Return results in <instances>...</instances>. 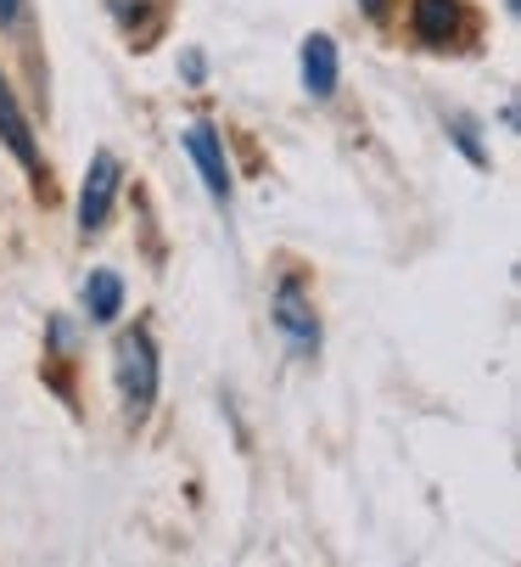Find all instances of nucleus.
Wrapping results in <instances>:
<instances>
[{
  "label": "nucleus",
  "mask_w": 521,
  "mask_h": 567,
  "mask_svg": "<svg viewBox=\"0 0 521 567\" xmlns=\"http://www.w3.org/2000/svg\"><path fill=\"white\" fill-rule=\"evenodd\" d=\"M113 360H118V393H124V411L140 422L152 404H157V349H152V338L146 332H124L118 338V349H113Z\"/></svg>",
  "instance_id": "1"
},
{
  "label": "nucleus",
  "mask_w": 521,
  "mask_h": 567,
  "mask_svg": "<svg viewBox=\"0 0 521 567\" xmlns=\"http://www.w3.org/2000/svg\"><path fill=\"white\" fill-rule=\"evenodd\" d=\"M118 186H124V164H118V157L102 146V152L91 157V169H84V186H79V230H84V236L107 225Z\"/></svg>",
  "instance_id": "2"
},
{
  "label": "nucleus",
  "mask_w": 521,
  "mask_h": 567,
  "mask_svg": "<svg viewBox=\"0 0 521 567\" xmlns=\"http://www.w3.org/2000/svg\"><path fill=\"white\" fill-rule=\"evenodd\" d=\"M186 152H191V164H197V175H202L208 197H213V203H230V164H225V141H219V130H213L208 118H197V124L186 130Z\"/></svg>",
  "instance_id": "3"
},
{
  "label": "nucleus",
  "mask_w": 521,
  "mask_h": 567,
  "mask_svg": "<svg viewBox=\"0 0 521 567\" xmlns=\"http://www.w3.org/2000/svg\"><path fill=\"white\" fill-rule=\"evenodd\" d=\"M275 327H281V338L298 354H314L320 349V320H314V309H309V298H303V287L292 276L275 287Z\"/></svg>",
  "instance_id": "4"
},
{
  "label": "nucleus",
  "mask_w": 521,
  "mask_h": 567,
  "mask_svg": "<svg viewBox=\"0 0 521 567\" xmlns=\"http://www.w3.org/2000/svg\"><path fill=\"white\" fill-rule=\"evenodd\" d=\"M0 141H7V152L40 181V146H34V130H29V118H23V102H18L12 85H7V73H0Z\"/></svg>",
  "instance_id": "5"
},
{
  "label": "nucleus",
  "mask_w": 521,
  "mask_h": 567,
  "mask_svg": "<svg viewBox=\"0 0 521 567\" xmlns=\"http://www.w3.org/2000/svg\"><path fill=\"white\" fill-rule=\"evenodd\" d=\"M460 23H466V7L460 0H415V12H409V34L420 40V45H449L455 34H460Z\"/></svg>",
  "instance_id": "6"
},
{
  "label": "nucleus",
  "mask_w": 521,
  "mask_h": 567,
  "mask_svg": "<svg viewBox=\"0 0 521 567\" xmlns=\"http://www.w3.org/2000/svg\"><path fill=\"white\" fill-rule=\"evenodd\" d=\"M336 79H342V62H336V40L331 34H309L303 40V91L314 102L336 96Z\"/></svg>",
  "instance_id": "7"
},
{
  "label": "nucleus",
  "mask_w": 521,
  "mask_h": 567,
  "mask_svg": "<svg viewBox=\"0 0 521 567\" xmlns=\"http://www.w3.org/2000/svg\"><path fill=\"white\" fill-rule=\"evenodd\" d=\"M84 309H91L96 327L118 320V309H124V281H118V270H96L91 281H84Z\"/></svg>",
  "instance_id": "8"
},
{
  "label": "nucleus",
  "mask_w": 521,
  "mask_h": 567,
  "mask_svg": "<svg viewBox=\"0 0 521 567\" xmlns=\"http://www.w3.org/2000/svg\"><path fill=\"white\" fill-rule=\"evenodd\" d=\"M23 18V0H0V29H12Z\"/></svg>",
  "instance_id": "9"
},
{
  "label": "nucleus",
  "mask_w": 521,
  "mask_h": 567,
  "mask_svg": "<svg viewBox=\"0 0 521 567\" xmlns=\"http://www.w3.org/2000/svg\"><path fill=\"white\" fill-rule=\"evenodd\" d=\"M360 7H365L371 18H382V12H387V0H360Z\"/></svg>",
  "instance_id": "10"
}]
</instances>
